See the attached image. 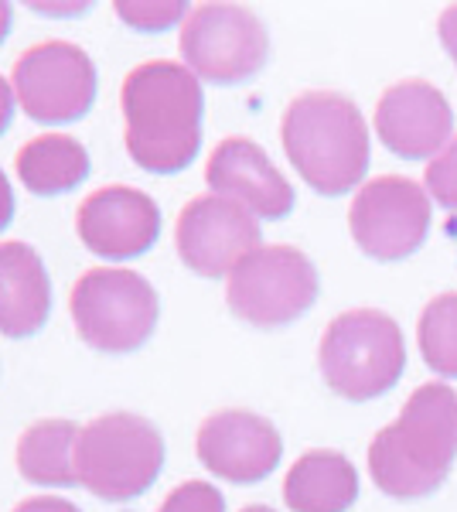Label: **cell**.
Listing matches in <instances>:
<instances>
[{
	"instance_id": "1",
	"label": "cell",
	"mask_w": 457,
	"mask_h": 512,
	"mask_svg": "<svg viewBox=\"0 0 457 512\" xmlns=\"http://www.w3.org/2000/svg\"><path fill=\"white\" fill-rule=\"evenodd\" d=\"M127 151L137 168L151 175H174L198 158L202 147L205 96L188 65L144 62L123 79L120 89Z\"/></svg>"
},
{
	"instance_id": "2",
	"label": "cell",
	"mask_w": 457,
	"mask_h": 512,
	"mask_svg": "<svg viewBox=\"0 0 457 512\" xmlns=\"http://www.w3.org/2000/svg\"><path fill=\"white\" fill-rule=\"evenodd\" d=\"M457 461V393L447 383H423L393 424L369 444V475L389 499H427Z\"/></svg>"
},
{
	"instance_id": "3",
	"label": "cell",
	"mask_w": 457,
	"mask_h": 512,
	"mask_svg": "<svg viewBox=\"0 0 457 512\" xmlns=\"http://www.w3.org/2000/svg\"><path fill=\"white\" fill-rule=\"evenodd\" d=\"M280 144L294 171L318 195H345L369 175V123L342 93L290 99L280 120Z\"/></svg>"
},
{
	"instance_id": "4",
	"label": "cell",
	"mask_w": 457,
	"mask_h": 512,
	"mask_svg": "<svg viewBox=\"0 0 457 512\" xmlns=\"http://www.w3.org/2000/svg\"><path fill=\"white\" fill-rule=\"evenodd\" d=\"M318 366L331 393L352 403L379 400L403 379V328L386 311H345L324 328Z\"/></svg>"
},
{
	"instance_id": "5",
	"label": "cell",
	"mask_w": 457,
	"mask_h": 512,
	"mask_svg": "<svg viewBox=\"0 0 457 512\" xmlns=\"http://www.w3.org/2000/svg\"><path fill=\"white\" fill-rule=\"evenodd\" d=\"M79 485L96 499L130 502L157 482L164 468V437L137 414H106L79 434Z\"/></svg>"
},
{
	"instance_id": "6",
	"label": "cell",
	"mask_w": 457,
	"mask_h": 512,
	"mask_svg": "<svg viewBox=\"0 0 457 512\" xmlns=\"http://www.w3.org/2000/svg\"><path fill=\"white\" fill-rule=\"evenodd\" d=\"M69 311L82 342L120 355L140 349L154 335L161 304L147 277L123 267H96L76 280Z\"/></svg>"
},
{
	"instance_id": "7",
	"label": "cell",
	"mask_w": 457,
	"mask_h": 512,
	"mask_svg": "<svg viewBox=\"0 0 457 512\" xmlns=\"http://www.w3.org/2000/svg\"><path fill=\"white\" fill-rule=\"evenodd\" d=\"M321 294L318 270L297 246H260L229 274L232 315L256 328L290 325L314 308Z\"/></svg>"
},
{
	"instance_id": "8",
	"label": "cell",
	"mask_w": 457,
	"mask_h": 512,
	"mask_svg": "<svg viewBox=\"0 0 457 512\" xmlns=\"http://www.w3.org/2000/svg\"><path fill=\"white\" fill-rule=\"evenodd\" d=\"M270 35L249 7L198 4L181 28V59L198 79L236 86L267 65Z\"/></svg>"
},
{
	"instance_id": "9",
	"label": "cell",
	"mask_w": 457,
	"mask_h": 512,
	"mask_svg": "<svg viewBox=\"0 0 457 512\" xmlns=\"http://www.w3.org/2000/svg\"><path fill=\"white\" fill-rule=\"evenodd\" d=\"M348 229L365 256L400 263L427 243L430 195L420 181L403 175L369 178L348 209Z\"/></svg>"
},
{
	"instance_id": "10",
	"label": "cell",
	"mask_w": 457,
	"mask_h": 512,
	"mask_svg": "<svg viewBox=\"0 0 457 512\" xmlns=\"http://www.w3.org/2000/svg\"><path fill=\"white\" fill-rule=\"evenodd\" d=\"M14 96L31 120L76 123L96 103V65L79 45L41 41L14 65Z\"/></svg>"
},
{
	"instance_id": "11",
	"label": "cell",
	"mask_w": 457,
	"mask_h": 512,
	"mask_svg": "<svg viewBox=\"0 0 457 512\" xmlns=\"http://www.w3.org/2000/svg\"><path fill=\"white\" fill-rule=\"evenodd\" d=\"M174 246L198 277H229L253 250H260V219L222 195H198L181 209Z\"/></svg>"
},
{
	"instance_id": "12",
	"label": "cell",
	"mask_w": 457,
	"mask_h": 512,
	"mask_svg": "<svg viewBox=\"0 0 457 512\" xmlns=\"http://www.w3.org/2000/svg\"><path fill=\"white\" fill-rule=\"evenodd\" d=\"M376 137L403 161H434L454 140V110L427 79H403L379 96Z\"/></svg>"
},
{
	"instance_id": "13",
	"label": "cell",
	"mask_w": 457,
	"mask_h": 512,
	"mask_svg": "<svg viewBox=\"0 0 457 512\" xmlns=\"http://www.w3.org/2000/svg\"><path fill=\"white\" fill-rule=\"evenodd\" d=\"M195 451L215 478L253 485L273 475L284 454V441L267 417L249 410H219L198 427Z\"/></svg>"
},
{
	"instance_id": "14",
	"label": "cell",
	"mask_w": 457,
	"mask_h": 512,
	"mask_svg": "<svg viewBox=\"0 0 457 512\" xmlns=\"http://www.w3.org/2000/svg\"><path fill=\"white\" fill-rule=\"evenodd\" d=\"M79 239L99 260H134L157 243L161 209L151 195L127 185H106L79 205Z\"/></svg>"
},
{
	"instance_id": "15",
	"label": "cell",
	"mask_w": 457,
	"mask_h": 512,
	"mask_svg": "<svg viewBox=\"0 0 457 512\" xmlns=\"http://www.w3.org/2000/svg\"><path fill=\"white\" fill-rule=\"evenodd\" d=\"M205 181L212 195L243 205L256 219H284L294 209V188L280 175L260 144L246 137H229L212 151L205 164Z\"/></svg>"
},
{
	"instance_id": "16",
	"label": "cell",
	"mask_w": 457,
	"mask_h": 512,
	"mask_svg": "<svg viewBox=\"0 0 457 512\" xmlns=\"http://www.w3.org/2000/svg\"><path fill=\"white\" fill-rule=\"evenodd\" d=\"M52 315V280L28 243H0V335L31 338Z\"/></svg>"
},
{
	"instance_id": "17",
	"label": "cell",
	"mask_w": 457,
	"mask_h": 512,
	"mask_svg": "<svg viewBox=\"0 0 457 512\" xmlns=\"http://www.w3.org/2000/svg\"><path fill=\"white\" fill-rule=\"evenodd\" d=\"M359 499V472L338 451H307L284 478L290 512H345Z\"/></svg>"
},
{
	"instance_id": "18",
	"label": "cell",
	"mask_w": 457,
	"mask_h": 512,
	"mask_svg": "<svg viewBox=\"0 0 457 512\" xmlns=\"http://www.w3.org/2000/svg\"><path fill=\"white\" fill-rule=\"evenodd\" d=\"M18 178L35 195H62L89 178V151L69 134H41L18 151Z\"/></svg>"
},
{
	"instance_id": "19",
	"label": "cell",
	"mask_w": 457,
	"mask_h": 512,
	"mask_svg": "<svg viewBox=\"0 0 457 512\" xmlns=\"http://www.w3.org/2000/svg\"><path fill=\"white\" fill-rule=\"evenodd\" d=\"M79 434L72 420H41L31 424L18 441V468L35 485H76Z\"/></svg>"
},
{
	"instance_id": "20",
	"label": "cell",
	"mask_w": 457,
	"mask_h": 512,
	"mask_svg": "<svg viewBox=\"0 0 457 512\" xmlns=\"http://www.w3.org/2000/svg\"><path fill=\"white\" fill-rule=\"evenodd\" d=\"M417 345L437 376L457 379V294H437L417 321Z\"/></svg>"
},
{
	"instance_id": "21",
	"label": "cell",
	"mask_w": 457,
	"mask_h": 512,
	"mask_svg": "<svg viewBox=\"0 0 457 512\" xmlns=\"http://www.w3.org/2000/svg\"><path fill=\"white\" fill-rule=\"evenodd\" d=\"M423 188H427L430 202L444 205L447 212H457V134L451 144L427 164Z\"/></svg>"
},
{
	"instance_id": "22",
	"label": "cell",
	"mask_w": 457,
	"mask_h": 512,
	"mask_svg": "<svg viewBox=\"0 0 457 512\" xmlns=\"http://www.w3.org/2000/svg\"><path fill=\"white\" fill-rule=\"evenodd\" d=\"M116 14L137 31H164L188 18L191 11L188 4H130V0H123V4H116Z\"/></svg>"
},
{
	"instance_id": "23",
	"label": "cell",
	"mask_w": 457,
	"mask_h": 512,
	"mask_svg": "<svg viewBox=\"0 0 457 512\" xmlns=\"http://www.w3.org/2000/svg\"><path fill=\"white\" fill-rule=\"evenodd\" d=\"M157 512H226V499L209 482H185L161 502Z\"/></svg>"
},
{
	"instance_id": "24",
	"label": "cell",
	"mask_w": 457,
	"mask_h": 512,
	"mask_svg": "<svg viewBox=\"0 0 457 512\" xmlns=\"http://www.w3.org/2000/svg\"><path fill=\"white\" fill-rule=\"evenodd\" d=\"M437 35H440L444 52L451 55L454 65H457V4L444 7V14H440V21H437Z\"/></svg>"
},
{
	"instance_id": "25",
	"label": "cell",
	"mask_w": 457,
	"mask_h": 512,
	"mask_svg": "<svg viewBox=\"0 0 457 512\" xmlns=\"http://www.w3.org/2000/svg\"><path fill=\"white\" fill-rule=\"evenodd\" d=\"M14 512H82V509L58 499V495H38V499H24Z\"/></svg>"
},
{
	"instance_id": "26",
	"label": "cell",
	"mask_w": 457,
	"mask_h": 512,
	"mask_svg": "<svg viewBox=\"0 0 457 512\" xmlns=\"http://www.w3.org/2000/svg\"><path fill=\"white\" fill-rule=\"evenodd\" d=\"M11 219H14V188L4 171H0V233L11 226Z\"/></svg>"
},
{
	"instance_id": "27",
	"label": "cell",
	"mask_w": 457,
	"mask_h": 512,
	"mask_svg": "<svg viewBox=\"0 0 457 512\" xmlns=\"http://www.w3.org/2000/svg\"><path fill=\"white\" fill-rule=\"evenodd\" d=\"M14 89H11V82H7L4 76H0V134H4L7 127H11V120H14Z\"/></svg>"
},
{
	"instance_id": "28",
	"label": "cell",
	"mask_w": 457,
	"mask_h": 512,
	"mask_svg": "<svg viewBox=\"0 0 457 512\" xmlns=\"http://www.w3.org/2000/svg\"><path fill=\"white\" fill-rule=\"evenodd\" d=\"M11 21H14V11L11 4H0V41L11 35Z\"/></svg>"
},
{
	"instance_id": "29",
	"label": "cell",
	"mask_w": 457,
	"mask_h": 512,
	"mask_svg": "<svg viewBox=\"0 0 457 512\" xmlns=\"http://www.w3.org/2000/svg\"><path fill=\"white\" fill-rule=\"evenodd\" d=\"M239 512H277V509H270V506H246V509H239Z\"/></svg>"
}]
</instances>
